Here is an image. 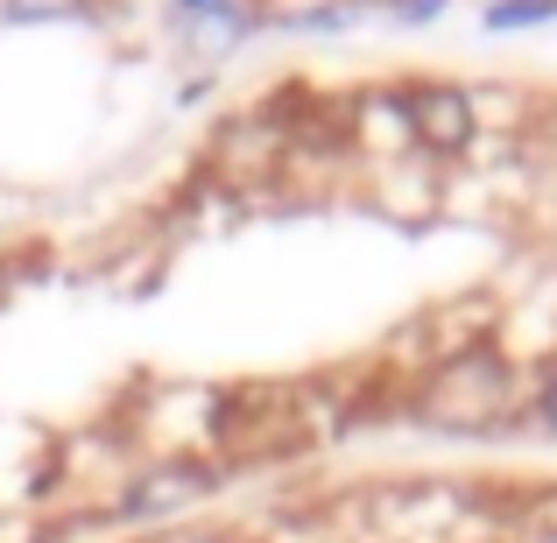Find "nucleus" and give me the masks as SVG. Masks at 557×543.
<instances>
[{"label": "nucleus", "mask_w": 557, "mask_h": 543, "mask_svg": "<svg viewBox=\"0 0 557 543\" xmlns=\"http://www.w3.org/2000/svg\"><path fill=\"white\" fill-rule=\"evenodd\" d=\"M502 395H508L502 367H494V360H466V367H451V374L431 388V417H451V423H487L494 409H502Z\"/></svg>", "instance_id": "nucleus-1"}, {"label": "nucleus", "mask_w": 557, "mask_h": 543, "mask_svg": "<svg viewBox=\"0 0 557 543\" xmlns=\"http://www.w3.org/2000/svg\"><path fill=\"white\" fill-rule=\"evenodd\" d=\"M403 113L417 121L423 141H437V149H459V141L473 135V107H466L451 85H417V92H403Z\"/></svg>", "instance_id": "nucleus-2"}, {"label": "nucleus", "mask_w": 557, "mask_h": 543, "mask_svg": "<svg viewBox=\"0 0 557 543\" xmlns=\"http://www.w3.org/2000/svg\"><path fill=\"white\" fill-rule=\"evenodd\" d=\"M536 14H557L550 0H508V8H494V28L502 22H536Z\"/></svg>", "instance_id": "nucleus-3"}, {"label": "nucleus", "mask_w": 557, "mask_h": 543, "mask_svg": "<svg viewBox=\"0 0 557 543\" xmlns=\"http://www.w3.org/2000/svg\"><path fill=\"white\" fill-rule=\"evenodd\" d=\"M544 423H557V381L544 388Z\"/></svg>", "instance_id": "nucleus-4"}, {"label": "nucleus", "mask_w": 557, "mask_h": 543, "mask_svg": "<svg viewBox=\"0 0 557 543\" xmlns=\"http://www.w3.org/2000/svg\"><path fill=\"white\" fill-rule=\"evenodd\" d=\"M184 8H205V0H184Z\"/></svg>", "instance_id": "nucleus-5"}]
</instances>
